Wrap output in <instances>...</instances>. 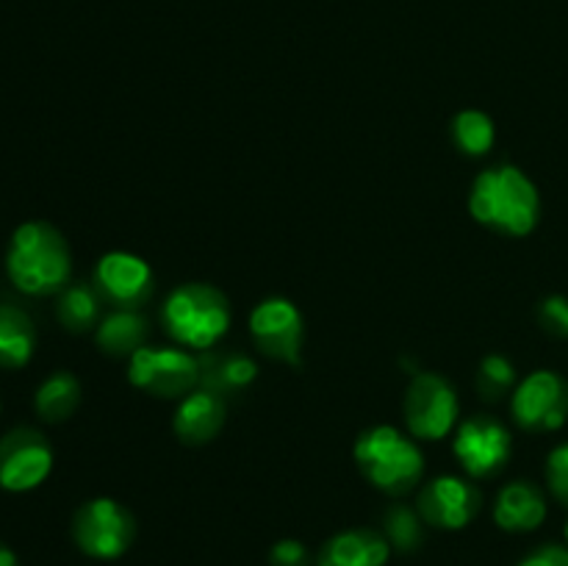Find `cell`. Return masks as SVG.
<instances>
[{"instance_id": "13", "label": "cell", "mask_w": 568, "mask_h": 566, "mask_svg": "<svg viewBox=\"0 0 568 566\" xmlns=\"http://www.w3.org/2000/svg\"><path fill=\"white\" fill-rule=\"evenodd\" d=\"M153 270L139 255L114 250L105 253L94 266V289L103 300L114 303L116 309L136 311L153 294Z\"/></svg>"}, {"instance_id": "2", "label": "cell", "mask_w": 568, "mask_h": 566, "mask_svg": "<svg viewBox=\"0 0 568 566\" xmlns=\"http://www.w3.org/2000/svg\"><path fill=\"white\" fill-rule=\"evenodd\" d=\"M469 211L480 225L519 239L536 231L541 220V194L519 166L499 164L475 178Z\"/></svg>"}, {"instance_id": "3", "label": "cell", "mask_w": 568, "mask_h": 566, "mask_svg": "<svg viewBox=\"0 0 568 566\" xmlns=\"http://www.w3.org/2000/svg\"><path fill=\"white\" fill-rule=\"evenodd\" d=\"M353 453L366 481L392 497L414 492L425 475V455L416 438L405 436L394 425H377L361 433Z\"/></svg>"}, {"instance_id": "25", "label": "cell", "mask_w": 568, "mask_h": 566, "mask_svg": "<svg viewBox=\"0 0 568 566\" xmlns=\"http://www.w3.org/2000/svg\"><path fill=\"white\" fill-rule=\"evenodd\" d=\"M538 322L555 338H568V297L552 294L538 305Z\"/></svg>"}, {"instance_id": "21", "label": "cell", "mask_w": 568, "mask_h": 566, "mask_svg": "<svg viewBox=\"0 0 568 566\" xmlns=\"http://www.w3.org/2000/svg\"><path fill=\"white\" fill-rule=\"evenodd\" d=\"M200 364H203V383L214 388V392L244 388L258 377V364L242 353H225L220 358L211 355V358H203Z\"/></svg>"}, {"instance_id": "24", "label": "cell", "mask_w": 568, "mask_h": 566, "mask_svg": "<svg viewBox=\"0 0 568 566\" xmlns=\"http://www.w3.org/2000/svg\"><path fill=\"white\" fill-rule=\"evenodd\" d=\"M477 388L486 400L497 403L505 394H514L516 388V366L505 355L491 353L477 366Z\"/></svg>"}, {"instance_id": "16", "label": "cell", "mask_w": 568, "mask_h": 566, "mask_svg": "<svg viewBox=\"0 0 568 566\" xmlns=\"http://www.w3.org/2000/svg\"><path fill=\"white\" fill-rule=\"evenodd\" d=\"M392 558V544L383 533L358 527L336 533L322 547L316 566H386Z\"/></svg>"}, {"instance_id": "7", "label": "cell", "mask_w": 568, "mask_h": 566, "mask_svg": "<svg viewBox=\"0 0 568 566\" xmlns=\"http://www.w3.org/2000/svg\"><path fill=\"white\" fill-rule=\"evenodd\" d=\"M460 403L453 383L436 372H416L405 392V425L419 442H438L458 427Z\"/></svg>"}, {"instance_id": "19", "label": "cell", "mask_w": 568, "mask_h": 566, "mask_svg": "<svg viewBox=\"0 0 568 566\" xmlns=\"http://www.w3.org/2000/svg\"><path fill=\"white\" fill-rule=\"evenodd\" d=\"M78 405H81V383L72 372L64 370L44 377L42 386L37 388V397H33V408H37L39 420L50 422V425L70 420Z\"/></svg>"}, {"instance_id": "18", "label": "cell", "mask_w": 568, "mask_h": 566, "mask_svg": "<svg viewBox=\"0 0 568 566\" xmlns=\"http://www.w3.org/2000/svg\"><path fill=\"white\" fill-rule=\"evenodd\" d=\"M37 350V327L22 309L0 303V366L22 370Z\"/></svg>"}, {"instance_id": "26", "label": "cell", "mask_w": 568, "mask_h": 566, "mask_svg": "<svg viewBox=\"0 0 568 566\" xmlns=\"http://www.w3.org/2000/svg\"><path fill=\"white\" fill-rule=\"evenodd\" d=\"M547 486L558 503L568 505V442L558 444L547 458Z\"/></svg>"}, {"instance_id": "8", "label": "cell", "mask_w": 568, "mask_h": 566, "mask_svg": "<svg viewBox=\"0 0 568 566\" xmlns=\"http://www.w3.org/2000/svg\"><path fill=\"white\" fill-rule=\"evenodd\" d=\"M510 414L521 431H560L568 422V381L552 370L530 372L510 394Z\"/></svg>"}, {"instance_id": "5", "label": "cell", "mask_w": 568, "mask_h": 566, "mask_svg": "<svg viewBox=\"0 0 568 566\" xmlns=\"http://www.w3.org/2000/svg\"><path fill=\"white\" fill-rule=\"evenodd\" d=\"M128 381L131 386L164 400H181L203 383V364L186 347H150L128 358Z\"/></svg>"}, {"instance_id": "23", "label": "cell", "mask_w": 568, "mask_h": 566, "mask_svg": "<svg viewBox=\"0 0 568 566\" xmlns=\"http://www.w3.org/2000/svg\"><path fill=\"white\" fill-rule=\"evenodd\" d=\"M383 536L388 538L392 549L397 553H414L425 542V519L419 511L408 505H392L383 519Z\"/></svg>"}, {"instance_id": "22", "label": "cell", "mask_w": 568, "mask_h": 566, "mask_svg": "<svg viewBox=\"0 0 568 566\" xmlns=\"http://www.w3.org/2000/svg\"><path fill=\"white\" fill-rule=\"evenodd\" d=\"M453 142L464 155L480 159V155H486L488 150L494 148V142H497V128H494V120L486 111H458L453 120Z\"/></svg>"}, {"instance_id": "6", "label": "cell", "mask_w": 568, "mask_h": 566, "mask_svg": "<svg viewBox=\"0 0 568 566\" xmlns=\"http://www.w3.org/2000/svg\"><path fill=\"white\" fill-rule=\"evenodd\" d=\"M136 522L131 511L111 497H94L72 516V538L78 549L94 560H114L131 549Z\"/></svg>"}, {"instance_id": "28", "label": "cell", "mask_w": 568, "mask_h": 566, "mask_svg": "<svg viewBox=\"0 0 568 566\" xmlns=\"http://www.w3.org/2000/svg\"><path fill=\"white\" fill-rule=\"evenodd\" d=\"M519 566H568V547H564V544H544L536 553L521 558Z\"/></svg>"}, {"instance_id": "10", "label": "cell", "mask_w": 568, "mask_h": 566, "mask_svg": "<svg viewBox=\"0 0 568 566\" xmlns=\"http://www.w3.org/2000/svg\"><path fill=\"white\" fill-rule=\"evenodd\" d=\"M53 469V447L37 427H14L0 438V488L11 494L42 486Z\"/></svg>"}, {"instance_id": "20", "label": "cell", "mask_w": 568, "mask_h": 566, "mask_svg": "<svg viewBox=\"0 0 568 566\" xmlns=\"http://www.w3.org/2000/svg\"><path fill=\"white\" fill-rule=\"evenodd\" d=\"M55 316L70 333H87L100 325V294L87 283H70L59 294Z\"/></svg>"}, {"instance_id": "12", "label": "cell", "mask_w": 568, "mask_h": 566, "mask_svg": "<svg viewBox=\"0 0 568 566\" xmlns=\"http://www.w3.org/2000/svg\"><path fill=\"white\" fill-rule=\"evenodd\" d=\"M250 333L255 347L275 361L300 364L303 347V314L286 297L261 300L250 314Z\"/></svg>"}, {"instance_id": "15", "label": "cell", "mask_w": 568, "mask_h": 566, "mask_svg": "<svg viewBox=\"0 0 568 566\" xmlns=\"http://www.w3.org/2000/svg\"><path fill=\"white\" fill-rule=\"evenodd\" d=\"M547 519V497L530 481H514L499 488L494 503V522L505 533H532Z\"/></svg>"}, {"instance_id": "17", "label": "cell", "mask_w": 568, "mask_h": 566, "mask_svg": "<svg viewBox=\"0 0 568 566\" xmlns=\"http://www.w3.org/2000/svg\"><path fill=\"white\" fill-rule=\"evenodd\" d=\"M94 342L105 355L131 358L148 342V322L139 311L116 309L109 316H103L100 325L94 327Z\"/></svg>"}, {"instance_id": "29", "label": "cell", "mask_w": 568, "mask_h": 566, "mask_svg": "<svg viewBox=\"0 0 568 566\" xmlns=\"http://www.w3.org/2000/svg\"><path fill=\"white\" fill-rule=\"evenodd\" d=\"M0 566H20V560H17V555L11 553L6 544H0Z\"/></svg>"}, {"instance_id": "30", "label": "cell", "mask_w": 568, "mask_h": 566, "mask_svg": "<svg viewBox=\"0 0 568 566\" xmlns=\"http://www.w3.org/2000/svg\"><path fill=\"white\" fill-rule=\"evenodd\" d=\"M564 536H566V547H568V522H566V530H564Z\"/></svg>"}, {"instance_id": "9", "label": "cell", "mask_w": 568, "mask_h": 566, "mask_svg": "<svg viewBox=\"0 0 568 566\" xmlns=\"http://www.w3.org/2000/svg\"><path fill=\"white\" fill-rule=\"evenodd\" d=\"M453 453L469 477H494L505 469L514 453L510 431L499 420L486 414L469 416L455 427Z\"/></svg>"}, {"instance_id": "4", "label": "cell", "mask_w": 568, "mask_h": 566, "mask_svg": "<svg viewBox=\"0 0 568 566\" xmlns=\"http://www.w3.org/2000/svg\"><path fill=\"white\" fill-rule=\"evenodd\" d=\"M161 325L178 347L209 353L231 327V305L209 283H183L166 297Z\"/></svg>"}, {"instance_id": "11", "label": "cell", "mask_w": 568, "mask_h": 566, "mask_svg": "<svg viewBox=\"0 0 568 566\" xmlns=\"http://www.w3.org/2000/svg\"><path fill=\"white\" fill-rule=\"evenodd\" d=\"M483 497L475 483L458 475H438L419 488L416 511L425 525L438 530H464L480 514Z\"/></svg>"}, {"instance_id": "27", "label": "cell", "mask_w": 568, "mask_h": 566, "mask_svg": "<svg viewBox=\"0 0 568 566\" xmlns=\"http://www.w3.org/2000/svg\"><path fill=\"white\" fill-rule=\"evenodd\" d=\"M270 566H311V553L297 538H281L270 549Z\"/></svg>"}, {"instance_id": "14", "label": "cell", "mask_w": 568, "mask_h": 566, "mask_svg": "<svg viewBox=\"0 0 568 566\" xmlns=\"http://www.w3.org/2000/svg\"><path fill=\"white\" fill-rule=\"evenodd\" d=\"M225 425V400L220 392L203 386L189 392L186 397L178 400L175 416H172V431L183 444H209Z\"/></svg>"}, {"instance_id": "1", "label": "cell", "mask_w": 568, "mask_h": 566, "mask_svg": "<svg viewBox=\"0 0 568 566\" xmlns=\"http://www.w3.org/2000/svg\"><path fill=\"white\" fill-rule=\"evenodd\" d=\"M6 272L22 294H31V297L61 294L70 286L72 275L70 244L50 222H22L11 233V244L6 250Z\"/></svg>"}]
</instances>
